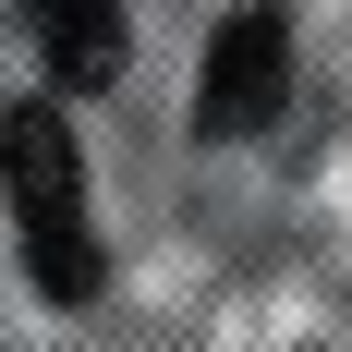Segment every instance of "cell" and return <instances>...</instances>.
<instances>
[{"label":"cell","instance_id":"cell-1","mask_svg":"<svg viewBox=\"0 0 352 352\" xmlns=\"http://www.w3.org/2000/svg\"><path fill=\"white\" fill-rule=\"evenodd\" d=\"M0 182H12V219H25L36 292H49V304H98L109 255H98V219H85V158H73L61 98H25L0 122Z\"/></svg>","mask_w":352,"mask_h":352},{"label":"cell","instance_id":"cell-2","mask_svg":"<svg viewBox=\"0 0 352 352\" xmlns=\"http://www.w3.org/2000/svg\"><path fill=\"white\" fill-rule=\"evenodd\" d=\"M292 98V12L280 0H255V12H231L207 49V85H195V122L207 134H267Z\"/></svg>","mask_w":352,"mask_h":352},{"label":"cell","instance_id":"cell-3","mask_svg":"<svg viewBox=\"0 0 352 352\" xmlns=\"http://www.w3.org/2000/svg\"><path fill=\"white\" fill-rule=\"evenodd\" d=\"M36 49L61 85H109L122 73V0H36Z\"/></svg>","mask_w":352,"mask_h":352}]
</instances>
